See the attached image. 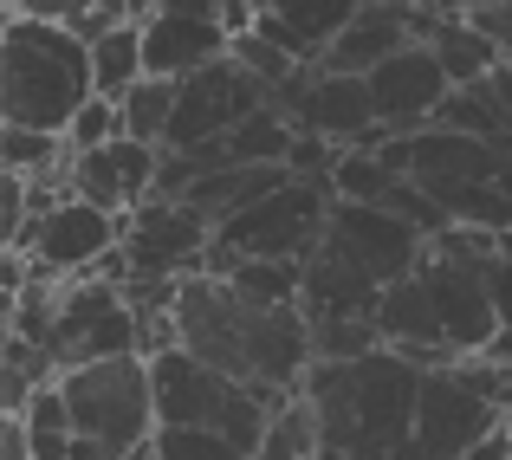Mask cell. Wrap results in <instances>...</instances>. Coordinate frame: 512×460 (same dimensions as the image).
I'll list each match as a JSON object with an SVG mask.
<instances>
[{
	"label": "cell",
	"mask_w": 512,
	"mask_h": 460,
	"mask_svg": "<svg viewBox=\"0 0 512 460\" xmlns=\"http://www.w3.org/2000/svg\"><path fill=\"white\" fill-rule=\"evenodd\" d=\"M65 156H72V150H65V137H39V130H13V124H0V175L39 182V175L59 169Z\"/></svg>",
	"instance_id": "cell-22"
},
{
	"label": "cell",
	"mask_w": 512,
	"mask_h": 460,
	"mask_svg": "<svg viewBox=\"0 0 512 460\" xmlns=\"http://www.w3.org/2000/svg\"><path fill=\"white\" fill-rule=\"evenodd\" d=\"M422 286L435 299V324H441V344L448 357H487L493 337H500V311H493L487 292V260H454V253L428 247L422 260Z\"/></svg>",
	"instance_id": "cell-11"
},
{
	"label": "cell",
	"mask_w": 512,
	"mask_h": 460,
	"mask_svg": "<svg viewBox=\"0 0 512 460\" xmlns=\"http://www.w3.org/2000/svg\"><path fill=\"white\" fill-rule=\"evenodd\" d=\"M117 247H124V214H104V208H91V201L65 195L33 221L26 260H33L46 279L72 286V279H91V266L111 260Z\"/></svg>",
	"instance_id": "cell-12"
},
{
	"label": "cell",
	"mask_w": 512,
	"mask_h": 460,
	"mask_svg": "<svg viewBox=\"0 0 512 460\" xmlns=\"http://www.w3.org/2000/svg\"><path fill=\"white\" fill-rule=\"evenodd\" d=\"M396 182H402V175L389 169L376 150H338V169H331V195L357 201V208H383Z\"/></svg>",
	"instance_id": "cell-21"
},
{
	"label": "cell",
	"mask_w": 512,
	"mask_h": 460,
	"mask_svg": "<svg viewBox=\"0 0 512 460\" xmlns=\"http://www.w3.org/2000/svg\"><path fill=\"white\" fill-rule=\"evenodd\" d=\"M111 357H143V318L130 305V292L111 273L59 286V324H52L59 376L85 370V363H111Z\"/></svg>",
	"instance_id": "cell-6"
},
{
	"label": "cell",
	"mask_w": 512,
	"mask_h": 460,
	"mask_svg": "<svg viewBox=\"0 0 512 460\" xmlns=\"http://www.w3.org/2000/svg\"><path fill=\"white\" fill-rule=\"evenodd\" d=\"M318 454H325V428H318L312 396H292L286 409H273L266 441H260V460H318Z\"/></svg>",
	"instance_id": "cell-19"
},
{
	"label": "cell",
	"mask_w": 512,
	"mask_h": 460,
	"mask_svg": "<svg viewBox=\"0 0 512 460\" xmlns=\"http://www.w3.org/2000/svg\"><path fill=\"white\" fill-rule=\"evenodd\" d=\"M150 383H156V422L163 428H208V435L240 441V448L260 460L273 409H266V396H253V383H234V376L208 370L182 344L150 357Z\"/></svg>",
	"instance_id": "cell-4"
},
{
	"label": "cell",
	"mask_w": 512,
	"mask_h": 460,
	"mask_svg": "<svg viewBox=\"0 0 512 460\" xmlns=\"http://www.w3.org/2000/svg\"><path fill=\"white\" fill-rule=\"evenodd\" d=\"M370 98H376L383 137H422V130H435V117H441V104L454 98V85H448V72H441L435 46L415 39L409 52H396L389 65L370 72Z\"/></svg>",
	"instance_id": "cell-14"
},
{
	"label": "cell",
	"mask_w": 512,
	"mask_h": 460,
	"mask_svg": "<svg viewBox=\"0 0 512 460\" xmlns=\"http://www.w3.org/2000/svg\"><path fill=\"white\" fill-rule=\"evenodd\" d=\"M506 415L493 409L487 396L474 389V376L461 363L448 370H428L422 383V409H415V441H409V460H467L487 435H500Z\"/></svg>",
	"instance_id": "cell-7"
},
{
	"label": "cell",
	"mask_w": 512,
	"mask_h": 460,
	"mask_svg": "<svg viewBox=\"0 0 512 460\" xmlns=\"http://www.w3.org/2000/svg\"><path fill=\"white\" fill-rule=\"evenodd\" d=\"M65 409H72L78 441L104 448L111 460H150L156 448V383H150V357H111V363H85L65 370Z\"/></svg>",
	"instance_id": "cell-3"
},
{
	"label": "cell",
	"mask_w": 512,
	"mask_h": 460,
	"mask_svg": "<svg viewBox=\"0 0 512 460\" xmlns=\"http://www.w3.org/2000/svg\"><path fill=\"white\" fill-rule=\"evenodd\" d=\"M415 46V7H376L363 0V13L344 26V39L318 59V72L331 78H370L376 65H389L396 52Z\"/></svg>",
	"instance_id": "cell-17"
},
{
	"label": "cell",
	"mask_w": 512,
	"mask_h": 460,
	"mask_svg": "<svg viewBox=\"0 0 512 460\" xmlns=\"http://www.w3.org/2000/svg\"><path fill=\"white\" fill-rule=\"evenodd\" d=\"M13 20H39V26H85L91 20V0H7Z\"/></svg>",
	"instance_id": "cell-25"
},
{
	"label": "cell",
	"mask_w": 512,
	"mask_h": 460,
	"mask_svg": "<svg viewBox=\"0 0 512 460\" xmlns=\"http://www.w3.org/2000/svg\"><path fill=\"white\" fill-rule=\"evenodd\" d=\"M428 370L402 350H376L357 363H318L305 376V396L325 428L318 460H409L415 409H422Z\"/></svg>",
	"instance_id": "cell-1"
},
{
	"label": "cell",
	"mask_w": 512,
	"mask_h": 460,
	"mask_svg": "<svg viewBox=\"0 0 512 460\" xmlns=\"http://www.w3.org/2000/svg\"><path fill=\"white\" fill-rule=\"evenodd\" d=\"M266 85L247 72L240 59H221L208 72L182 78V98H175V124H169V150H221L253 111H266Z\"/></svg>",
	"instance_id": "cell-8"
},
{
	"label": "cell",
	"mask_w": 512,
	"mask_h": 460,
	"mask_svg": "<svg viewBox=\"0 0 512 460\" xmlns=\"http://www.w3.org/2000/svg\"><path fill=\"white\" fill-rule=\"evenodd\" d=\"M273 104L299 124V137H318V143H331V150H376V143H383L370 78H331V72H318V65H305Z\"/></svg>",
	"instance_id": "cell-9"
},
{
	"label": "cell",
	"mask_w": 512,
	"mask_h": 460,
	"mask_svg": "<svg viewBox=\"0 0 512 460\" xmlns=\"http://www.w3.org/2000/svg\"><path fill=\"white\" fill-rule=\"evenodd\" d=\"M273 311L279 305H253L247 292H234L221 273H195V279H182L169 318H175V337H182L188 357H201L208 370L234 376V383H253Z\"/></svg>",
	"instance_id": "cell-5"
},
{
	"label": "cell",
	"mask_w": 512,
	"mask_h": 460,
	"mask_svg": "<svg viewBox=\"0 0 512 460\" xmlns=\"http://www.w3.org/2000/svg\"><path fill=\"white\" fill-rule=\"evenodd\" d=\"M137 26H143V65H150V78H169V85L234 59V33H227V20L208 0H150V13Z\"/></svg>",
	"instance_id": "cell-10"
},
{
	"label": "cell",
	"mask_w": 512,
	"mask_h": 460,
	"mask_svg": "<svg viewBox=\"0 0 512 460\" xmlns=\"http://www.w3.org/2000/svg\"><path fill=\"white\" fill-rule=\"evenodd\" d=\"M0 460H33V441H26V422H20V415H7V422H0Z\"/></svg>",
	"instance_id": "cell-27"
},
{
	"label": "cell",
	"mask_w": 512,
	"mask_h": 460,
	"mask_svg": "<svg viewBox=\"0 0 512 460\" xmlns=\"http://www.w3.org/2000/svg\"><path fill=\"white\" fill-rule=\"evenodd\" d=\"M325 247L338 253V260L363 266V273H370L383 292L402 286L409 273H422V260H428V240L415 234L402 214H389V208H357V201H338V208H331Z\"/></svg>",
	"instance_id": "cell-13"
},
{
	"label": "cell",
	"mask_w": 512,
	"mask_h": 460,
	"mask_svg": "<svg viewBox=\"0 0 512 460\" xmlns=\"http://www.w3.org/2000/svg\"><path fill=\"white\" fill-rule=\"evenodd\" d=\"M461 7H467V13H474V7H500V0H461Z\"/></svg>",
	"instance_id": "cell-28"
},
{
	"label": "cell",
	"mask_w": 512,
	"mask_h": 460,
	"mask_svg": "<svg viewBox=\"0 0 512 460\" xmlns=\"http://www.w3.org/2000/svg\"><path fill=\"white\" fill-rule=\"evenodd\" d=\"M91 98H98V72H91L85 39L72 26H39L7 13V26H0V124L65 137Z\"/></svg>",
	"instance_id": "cell-2"
},
{
	"label": "cell",
	"mask_w": 512,
	"mask_h": 460,
	"mask_svg": "<svg viewBox=\"0 0 512 460\" xmlns=\"http://www.w3.org/2000/svg\"><path fill=\"white\" fill-rule=\"evenodd\" d=\"M363 13V0H260V20L253 33L266 46L292 52L299 65H318L331 46L344 39V26Z\"/></svg>",
	"instance_id": "cell-16"
},
{
	"label": "cell",
	"mask_w": 512,
	"mask_h": 460,
	"mask_svg": "<svg viewBox=\"0 0 512 460\" xmlns=\"http://www.w3.org/2000/svg\"><path fill=\"white\" fill-rule=\"evenodd\" d=\"M91 72H98V98L124 104L130 91L150 78V65H143V26L124 20V26H111L104 39H91Z\"/></svg>",
	"instance_id": "cell-18"
},
{
	"label": "cell",
	"mask_w": 512,
	"mask_h": 460,
	"mask_svg": "<svg viewBox=\"0 0 512 460\" xmlns=\"http://www.w3.org/2000/svg\"><path fill=\"white\" fill-rule=\"evenodd\" d=\"M487 292H493V311H500V331H512V253L487 260Z\"/></svg>",
	"instance_id": "cell-26"
},
{
	"label": "cell",
	"mask_w": 512,
	"mask_h": 460,
	"mask_svg": "<svg viewBox=\"0 0 512 460\" xmlns=\"http://www.w3.org/2000/svg\"><path fill=\"white\" fill-rule=\"evenodd\" d=\"M156 175H163V150L150 143H130L117 137L111 150H91V156H72V195L91 201L104 214H137L156 201Z\"/></svg>",
	"instance_id": "cell-15"
},
{
	"label": "cell",
	"mask_w": 512,
	"mask_h": 460,
	"mask_svg": "<svg viewBox=\"0 0 512 460\" xmlns=\"http://www.w3.org/2000/svg\"><path fill=\"white\" fill-rule=\"evenodd\" d=\"M506 441H512V415H506Z\"/></svg>",
	"instance_id": "cell-29"
},
{
	"label": "cell",
	"mask_w": 512,
	"mask_h": 460,
	"mask_svg": "<svg viewBox=\"0 0 512 460\" xmlns=\"http://www.w3.org/2000/svg\"><path fill=\"white\" fill-rule=\"evenodd\" d=\"M150 460H253V454L227 435H208V428H156Z\"/></svg>",
	"instance_id": "cell-23"
},
{
	"label": "cell",
	"mask_w": 512,
	"mask_h": 460,
	"mask_svg": "<svg viewBox=\"0 0 512 460\" xmlns=\"http://www.w3.org/2000/svg\"><path fill=\"white\" fill-rule=\"evenodd\" d=\"M117 137H124V111H117L111 98H91L85 111L72 117V130H65V150H72V156H91V150H111Z\"/></svg>",
	"instance_id": "cell-24"
},
{
	"label": "cell",
	"mask_w": 512,
	"mask_h": 460,
	"mask_svg": "<svg viewBox=\"0 0 512 460\" xmlns=\"http://www.w3.org/2000/svg\"><path fill=\"white\" fill-rule=\"evenodd\" d=\"M175 98H182V85H169V78H143V85L117 104V111H124V137L130 143H150V150H169Z\"/></svg>",
	"instance_id": "cell-20"
}]
</instances>
